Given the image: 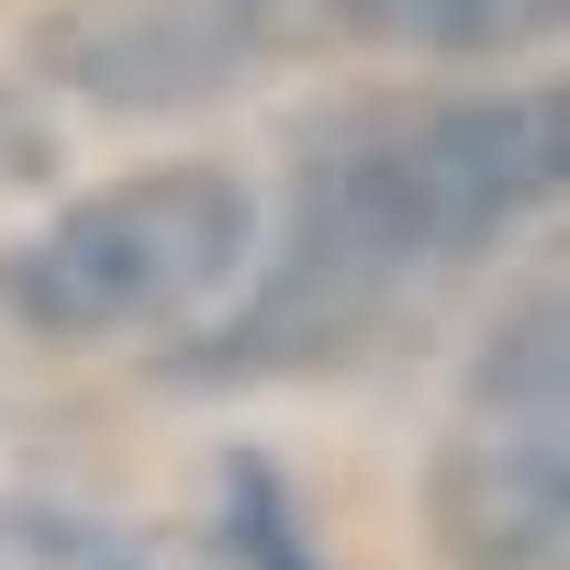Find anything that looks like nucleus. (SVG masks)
<instances>
[{
    "instance_id": "7ed1b4c3",
    "label": "nucleus",
    "mask_w": 570,
    "mask_h": 570,
    "mask_svg": "<svg viewBox=\"0 0 570 570\" xmlns=\"http://www.w3.org/2000/svg\"><path fill=\"white\" fill-rule=\"evenodd\" d=\"M570 537V347L537 292L470 370L436 448V548L459 570H559Z\"/></svg>"
},
{
    "instance_id": "0eeeda50",
    "label": "nucleus",
    "mask_w": 570,
    "mask_h": 570,
    "mask_svg": "<svg viewBox=\"0 0 570 570\" xmlns=\"http://www.w3.org/2000/svg\"><path fill=\"white\" fill-rule=\"evenodd\" d=\"M213 492H224V559L235 570H314L292 503H279V481H268V459H224Z\"/></svg>"
},
{
    "instance_id": "f03ea898",
    "label": "nucleus",
    "mask_w": 570,
    "mask_h": 570,
    "mask_svg": "<svg viewBox=\"0 0 570 570\" xmlns=\"http://www.w3.org/2000/svg\"><path fill=\"white\" fill-rule=\"evenodd\" d=\"M257 268V202L235 168H146L57 202L0 257V314L46 347H135L202 325Z\"/></svg>"
},
{
    "instance_id": "6e6552de",
    "label": "nucleus",
    "mask_w": 570,
    "mask_h": 570,
    "mask_svg": "<svg viewBox=\"0 0 570 570\" xmlns=\"http://www.w3.org/2000/svg\"><path fill=\"white\" fill-rule=\"evenodd\" d=\"M46 179H57V124H46L35 90L0 79V202H23V190H46Z\"/></svg>"
},
{
    "instance_id": "423d86ee",
    "label": "nucleus",
    "mask_w": 570,
    "mask_h": 570,
    "mask_svg": "<svg viewBox=\"0 0 570 570\" xmlns=\"http://www.w3.org/2000/svg\"><path fill=\"white\" fill-rule=\"evenodd\" d=\"M0 570H168L135 525L46 492H0Z\"/></svg>"
},
{
    "instance_id": "20e7f679",
    "label": "nucleus",
    "mask_w": 570,
    "mask_h": 570,
    "mask_svg": "<svg viewBox=\"0 0 570 570\" xmlns=\"http://www.w3.org/2000/svg\"><path fill=\"white\" fill-rule=\"evenodd\" d=\"M303 46H325L314 0H57L35 23L46 90L90 112H190Z\"/></svg>"
},
{
    "instance_id": "f257e3e1",
    "label": "nucleus",
    "mask_w": 570,
    "mask_h": 570,
    "mask_svg": "<svg viewBox=\"0 0 570 570\" xmlns=\"http://www.w3.org/2000/svg\"><path fill=\"white\" fill-rule=\"evenodd\" d=\"M570 168L559 90H470V101H403L358 112L303 168V213L279 246L257 314L235 325L224 370H257L279 336H347L370 303H392L414 268H448L525 224Z\"/></svg>"
},
{
    "instance_id": "39448f33",
    "label": "nucleus",
    "mask_w": 570,
    "mask_h": 570,
    "mask_svg": "<svg viewBox=\"0 0 570 570\" xmlns=\"http://www.w3.org/2000/svg\"><path fill=\"white\" fill-rule=\"evenodd\" d=\"M559 23V0H314L325 46H381V57H514Z\"/></svg>"
}]
</instances>
